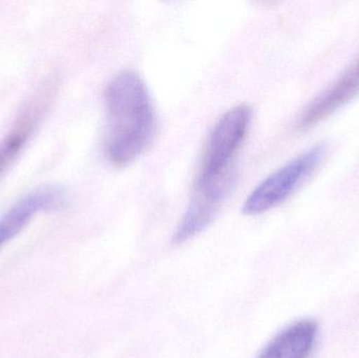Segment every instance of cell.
<instances>
[{
    "instance_id": "6",
    "label": "cell",
    "mask_w": 359,
    "mask_h": 358,
    "mask_svg": "<svg viewBox=\"0 0 359 358\" xmlns=\"http://www.w3.org/2000/svg\"><path fill=\"white\" fill-rule=\"evenodd\" d=\"M359 94V60L347 69L330 88L309 103L299 116L297 128L305 132L347 104Z\"/></svg>"
},
{
    "instance_id": "8",
    "label": "cell",
    "mask_w": 359,
    "mask_h": 358,
    "mask_svg": "<svg viewBox=\"0 0 359 358\" xmlns=\"http://www.w3.org/2000/svg\"><path fill=\"white\" fill-rule=\"evenodd\" d=\"M35 128V119L23 117L15 128L0 141V178L12 166L15 160L20 155L23 147L32 136Z\"/></svg>"
},
{
    "instance_id": "3",
    "label": "cell",
    "mask_w": 359,
    "mask_h": 358,
    "mask_svg": "<svg viewBox=\"0 0 359 358\" xmlns=\"http://www.w3.org/2000/svg\"><path fill=\"white\" fill-rule=\"evenodd\" d=\"M252 120L248 105H238L219 118L209 135L196 184H205L225 178L242 147Z\"/></svg>"
},
{
    "instance_id": "7",
    "label": "cell",
    "mask_w": 359,
    "mask_h": 358,
    "mask_svg": "<svg viewBox=\"0 0 359 358\" xmlns=\"http://www.w3.org/2000/svg\"><path fill=\"white\" fill-rule=\"evenodd\" d=\"M318 334L316 322L311 319L297 322L270 340L257 358H309Z\"/></svg>"
},
{
    "instance_id": "1",
    "label": "cell",
    "mask_w": 359,
    "mask_h": 358,
    "mask_svg": "<svg viewBox=\"0 0 359 358\" xmlns=\"http://www.w3.org/2000/svg\"><path fill=\"white\" fill-rule=\"evenodd\" d=\"M105 147L111 163L126 166L140 157L155 135L151 95L138 74L124 71L107 86Z\"/></svg>"
},
{
    "instance_id": "2",
    "label": "cell",
    "mask_w": 359,
    "mask_h": 358,
    "mask_svg": "<svg viewBox=\"0 0 359 358\" xmlns=\"http://www.w3.org/2000/svg\"><path fill=\"white\" fill-rule=\"evenodd\" d=\"M328 149L327 142L318 143L264 179L245 200L243 214L259 216L284 203L316 172Z\"/></svg>"
},
{
    "instance_id": "4",
    "label": "cell",
    "mask_w": 359,
    "mask_h": 358,
    "mask_svg": "<svg viewBox=\"0 0 359 358\" xmlns=\"http://www.w3.org/2000/svg\"><path fill=\"white\" fill-rule=\"evenodd\" d=\"M233 174L206 184H194L189 205L177 227L176 244H183L202 233L215 220L233 186Z\"/></svg>"
},
{
    "instance_id": "5",
    "label": "cell",
    "mask_w": 359,
    "mask_h": 358,
    "mask_svg": "<svg viewBox=\"0 0 359 358\" xmlns=\"http://www.w3.org/2000/svg\"><path fill=\"white\" fill-rule=\"evenodd\" d=\"M67 202V191L57 185H46L27 193L0 218V249L19 235L38 212L62 209Z\"/></svg>"
}]
</instances>
